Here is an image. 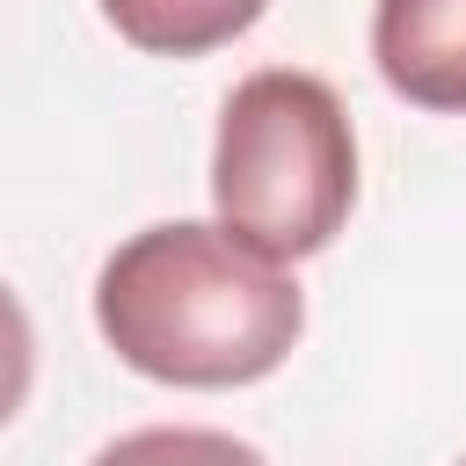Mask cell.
Returning a JSON list of instances; mask_svg holds the SVG:
<instances>
[{
    "label": "cell",
    "mask_w": 466,
    "mask_h": 466,
    "mask_svg": "<svg viewBox=\"0 0 466 466\" xmlns=\"http://www.w3.org/2000/svg\"><path fill=\"white\" fill-rule=\"evenodd\" d=\"M95 328L138 379L218 393L255 386L291 357L306 299L284 262L255 255L226 226L167 218L102 262Z\"/></svg>",
    "instance_id": "cell-1"
},
{
    "label": "cell",
    "mask_w": 466,
    "mask_h": 466,
    "mask_svg": "<svg viewBox=\"0 0 466 466\" xmlns=\"http://www.w3.org/2000/svg\"><path fill=\"white\" fill-rule=\"evenodd\" d=\"M211 204L218 226L269 262L320 255L357 204V138L342 95L291 66L248 73L218 109Z\"/></svg>",
    "instance_id": "cell-2"
},
{
    "label": "cell",
    "mask_w": 466,
    "mask_h": 466,
    "mask_svg": "<svg viewBox=\"0 0 466 466\" xmlns=\"http://www.w3.org/2000/svg\"><path fill=\"white\" fill-rule=\"evenodd\" d=\"M371 58L400 102L466 116V0H379Z\"/></svg>",
    "instance_id": "cell-3"
},
{
    "label": "cell",
    "mask_w": 466,
    "mask_h": 466,
    "mask_svg": "<svg viewBox=\"0 0 466 466\" xmlns=\"http://www.w3.org/2000/svg\"><path fill=\"white\" fill-rule=\"evenodd\" d=\"M262 7L269 0H102L109 29L153 58H204L240 29H255Z\"/></svg>",
    "instance_id": "cell-4"
},
{
    "label": "cell",
    "mask_w": 466,
    "mask_h": 466,
    "mask_svg": "<svg viewBox=\"0 0 466 466\" xmlns=\"http://www.w3.org/2000/svg\"><path fill=\"white\" fill-rule=\"evenodd\" d=\"M95 466H269L255 444L226 430H189V422H153L95 451Z\"/></svg>",
    "instance_id": "cell-5"
},
{
    "label": "cell",
    "mask_w": 466,
    "mask_h": 466,
    "mask_svg": "<svg viewBox=\"0 0 466 466\" xmlns=\"http://www.w3.org/2000/svg\"><path fill=\"white\" fill-rule=\"evenodd\" d=\"M29 379H36V335H29V313H22V299L0 284V430L22 415V400H29Z\"/></svg>",
    "instance_id": "cell-6"
},
{
    "label": "cell",
    "mask_w": 466,
    "mask_h": 466,
    "mask_svg": "<svg viewBox=\"0 0 466 466\" xmlns=\"http://www.w3.org/2000/svg\"><path fill=\"white\" fill-rule=\"evenodd\" d=\"M459 466H466V459H459Z\"/></svg>",
    "instance_id": "cell-7"
}]
</instances>
